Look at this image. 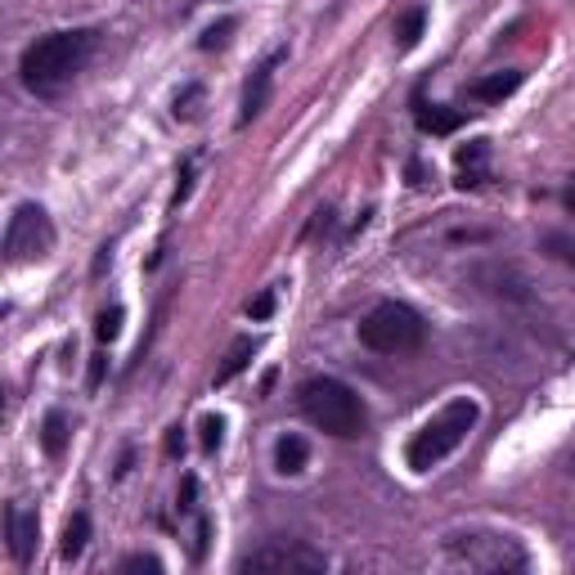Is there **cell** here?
Masks as SVG:
<instances>
[{
    "mask_svg": "<svg viewBox=\"0 0 575 575\" xmlns=\"http://www.w3.org/2000/svg\"><path fill=\"white\" fill-rule=\"evenodd\" d=\"M94 36L90 27H72V32H50V36H41L32 41L23 59H19V72H23V86L32 94H41V100H55V94L90 64L94 55Z\"/></svg>",
    "mask_w": 575,
    "mask_h": 575,
    "instance_id": "1",
    "label": "cell"
},
{
    "mask_svg": "<svg viewBox=\"0 0 575 575\" xmlns=\"http://www.w3.org/2000/svg\"><path fill=\"white\" fill-rule=\"evenodd\" d=\"M297 409L306 414V422H315L319 431H328L338 441H356L369 427L364 401L338 377H306L297 387Z\"/></svg>",
    "mask_w": 575,
    "mask_h": 575,
    "instance_id": "2",
    "label": "cell"
},
{
    "mask_svg": "<svg viewBox=\"0 0 575 575\" xmlns=\"http://www.w3.org/2000/svg\"><path fill=\"white\" fill-rule=\"evenodd\" d=\"M476 418H482V405H476L472 396L450 401L437 418L422 422V427H418V437L409 441V450H405L409 467H414V472H431L437 463H446V459H450V454L472 437Z\"/></svg>",
    "mask_w": 575,
    "mask_h": 575,
    "instance_id": "3",
    "label": "cell"
},
{
    "mask_svg": "<svg viewBox=\"0 0 575 575\" xmlns=\"http://www.w3.org/2000/svg\"><path fill=\"white\" fill-rule=\"evenodd\" d=\"M360 342L377 356H409L427 342V319L405 302H377L360 319Z\"/></svg>",
    "mask_w": 575,
    "mask_h": 575,
    "instance_id": "4",
    "label": "cell"
},
{
    "mask_svg": "<svg viewBox=\"0 0 575 575\" xmlns=\"http://www.w3.org/2000/svg\"><path fill=\"white\" fill-rule=\"evenodd\" d=\"M50 248H55V225H50V216H45V207L41 203H19L10 225H5V257L14 266H23V261L45 257Z\"/></svg>",
    "mask_w": 575,
    "mask_h": 575,
    "instance_id": "5",
    "label": "cell"
},
{
    "mask_svg": "<svg viewBox=\"0 0 575 575\" xmlns=\"http://www.w3.org/2000/svg\"><path fill=\"white\" fill-rule=\"evenodd\" d=\"M328 557L302 540H270L266 549L248 553L238 562V571H270V575H306V571H324Z\"/></svg>",
    "mask_w": 575,
    "mask_h": 575,
    "instance_id": "6",
    "label": "cell"
},
{
    "mask_svg": "<svg viewBox=\"0 0 575 575\" xmlns=\"http://www.w3.org/2000/svg\"><path fill=\"white\" fill-rule=\"evenodd\" d=\"M5 540H10V557L19 566H27L36 557V540H41V517L27 504H10L5 508Z\"/></svg>",
    "mask_w": 575,
    "mask_h": 575,
    "instance_id": "7",
    "label": "cell"
},
{
    "mask_svg": "<svg viewBox=\"0 0 575 575\" xmlns=\"http://www.w3.org/2000/svg\"><path fill=\"white\" fill-rule=\"evenodd\" d=\"M288 50H274L257 72H252V81H248V90H244V109H238V126H248L252 117H261V109H266V100H270V81H274V68H279V59H283Z\"/></svg>",
    "mask_w": 575,
    "mask_h": 575,
    "instance_id": "8",
    "label": "cell"
},
{
    "mask_svg": "<svg viewBox=\"0 0 575 575\" xmlns=\"http://www.w3.org/2000/svg\"><path fill=\"white\" fill-rule=\"evenodd\" d=\"M414 122H418L422 135H454L467 122V113L463 109H446V104H427L422 94H414Z\"/></svg>",
    "mask_w": 575,
    "mask_h": 575,
    "instance_id": "9",
    "label": "cell"
},
{
    "mask_svg": "<svg viewBox=\"0 0 575 575\" xmlns=\"http://www.w3.org/2000/svg\"><path fill=\"white\" fill-rule=\"evenodd\" d=\"M517 86H521V72H517V68H504V72H491V77H482V81H472V86H467V100H476V104H504Z\"/></svg>",
    "mask_w": 575,
    "mask_h": 575,
    "instance_id": "10",
    "label": "cell"
},
{
    "mask_svg": "<svg viewBox=\"0 0 575 575\" xmlns=\"http://www.w3.org/2000/svg\"><path fill=\"white\" fill-rule=\"evenodd\" d=\"M486 162H491V144L486 139H472V144H463L459 149V189H476L486 180Z\"/></svg>",
    "mask_w": 575,
    "mask_h": 575,
    "instance_id": "11",
    "label": "cell"
},
{
    "mask_svg": "<svg viewBox=\"0 0 575 575\" xmlns=\"http://www.w3.org/2000/svg\"><path fill=\"white\" fill-rule=\"evenodd\" d=\"M306 459H311V450H306V441L297 437V431H288V437L274 441V467H279L283 476L306 472Z\"/></svg>",
    "mask_w": 575,
    "mask_h": 575,
    "instance_id": "12",
    "label": "cell"
},
{
    "mask_svg": "<svg viewBox=\"0 0 575 575\" xmlns=\"http://www.w3.org/2000/svg\"><path fill=\"white\" fill-rule=\"evenodd\" d=\"M257 356V342L252 338H238L234 347H229V356H225V364L216 369V387H229V382L238 377V373H244L248 369V360Z\"/></svg>",
    "mask_w": 575,
    "mask_h": 575,
    "instance_id": "13",
    "label": "cell"
},
{
    "mask_svg": "<svg viewBox=\"0 0 575 575\" xmlns=\"http://www.w3.org/2000/svg\"><path fill=\"white\" fill-rule=\"evenodd\" d=\"M86 544H90V517H86V512H72L68 526H64V544H59L64 562H77V557L86 553Z\"/></svg>",
    "mask_w": 575,
    "mask_h": 575,
    "instance_id": "14",
    "label": "cell"
},
{
    "mask_svg": "<svg viewBox=\"0 0 575 575\" xmlns=\"http://www.w3.org/2000/svg\"><path fill=\"white\" fill-rule=\"evenodd\" d=\"M41 446H45V454H50V459H59V454H64V446H68V422H64V414H59V409L45 414Z\"/></svg>",
    "mask_w": 575,
    "mask_h": 575,
    "instance_id": "15",
    "label": "cell"
},
{
    "mask_svg": "<svg viewBox=\"0 0 575 575\" xmlns=\"http://www.w3.org/2000/svg\"><path fill=\"white\" fill-rule=\"evenodd\" d=\"M422 27H427V10L418 5V10H409V14L401 19V27H396V36H401V50H414V45L422 41Z\"/></svg>",
    "mask_w": 575,
    "mask_h": 575,
    "instance_id": "16",
    "label": "cell"
},
{
    "mask_svg": "<svg viewBox=\"0 0 575 575\" xmlns=\"http://www.w3.org/2000/svg\"><path fill=\"white\" fill-rule=\"evenodd\" d=\"M544 252H549V257H557L562 266H571V270H575V234H562V229L544 234Z\"/></svg>",
    "mask_w": 575,
    "mask_h": 575,
    "instance_id": "17",
    "label": "cell"
},
{
    "mask_svg": "<svg viewBox=\"0 0 575 575\" xmlns=\"http://www.w3.org/2000/svg\"><path fill=\"white\" fill-rule=\"evenodd\" d=\"M122 319H126V311H122V306H109V311H100V319H94V338H100V342H117Z\"/></svg>",
    "mask_w": 575,
    "mask_h": 575,
    "instance_id": "18",
    "label": "cell"
},
{
    "mask_svg": "<svg viewBox=\"0 0 575 575\" xmlns=\"http://www.w3.org/2000/svg\"><path fill=\"white\" fill-rule=\"evenodd\" d=\"M221 441H225V418H221V414H207V418H203V450L216 454Z\"/></svg>",
    "mask_w": 575,
    "mask_h": 575,
    "instance_id": "19",
    "label": "cell"
},
{
    "mask_svg": "<svg viewBox=\"0 0 575 575\" xmlns=\"http://www.w3.org/2000/svg\"><path fill=\"white\" fill-rule=\"evenodd\" d=\"M234 27H238V19H221V23H212V27L203 32V41H199V50H216V45H225Z\"/></svg>",
    "mask_w": 575,
    "mask_h": 575,
    "instance_id": "20",
    "label": "cell"
},
{
    "mask_svg": "<svg viewBox=\"0 0 575 575\" xmlns=\"http://www.w3.org/2000/svg\"><path fill=\"white\" fill-rule=\"evenodd\" d=\"M194 167H199L194 158H189V162L180 167V184H176V194H171V212H176V207L189 199V184H194Z\"/></svg>",
    "mask_w": 575,
    "mask_h": 575,
    "instance_id": "21",
    "label": "cell"
},
{
    "mask_svg": "<svg viewBox=\"0 0 575 575\" xmlns=\"http://www.w3.org/2000/svg\"><path fill=\"white\" fill-rule=\"evenodd\" d=\"M274 315V293H261L248 302V319H270Z\"/></svg>",
    "mask_w": 575,
    "mask_h": 575,
    "instance_id": "22",
    "label": "cell"
},
{
    "mask_svg": "<svg viewBox=\"0 0 575 575\" xmlns=\"http://www.w3.org/2000/svg\"><path fill=\"white\" fill-rule=\"evenodd\" d=\"M104 369H109V356L100 351V356L90 360V373H86V382H90V392H94V387H100V382H104Z\"/></svg>",
    "mask_w": 575,
    "mask_h": 575,
    "instance_id": "23",
    "label": "cell"
},
{
    "mask_svg": "<svg viewBox=\"0 0 575 575\" xmlns=\"http://www.w3.org/2000/svg\"><path fill=\"white\" fill-rule=\"evenodd\" d=\"M122 571H162V562H158V557H144V553H135V557H126V562H122Z\"/></svg>",
    "mask_w": 575,
    "mask_h": 575,
    "instance_id": "24",
    "label": "cell"
},
{
    "mask_svg": "<svg viewBox=\"0 0 575 575\" xmlns=\"http://www.w3.org/2000/svg\"><path fill=\"white\" fill-rule=\"evenodd\" d=\"M194 495H199V482H194V476H184V486H180V508L184 512L194 508Z\"/></svg>",
    "mask_w": 575,
    "mask_h": 575,
    "instance_id": "25",
    "label": "cell"
},
{
    "mask_svg": "<svg viewBox=\"0 0 575 575\" xmlns=\"http://www.w3.org/2000/svg\"><path fill=\"white\" fill-rule=\"evenodd\" d=\"M180 431H184V427H171V431H167V454H171V459L184 454V437H180Z\"/></svg>",
    "mask_w": 575,
    "mask_h": 575,
    "instance_id": "26",
    "label": "cell"
},
{
    "mask_svg": "<svg viewBox=\"0 0 575 575\" xmlns=\"http://www.w3.org/2000/svg\"><path fill=\"white\" fill-rule=\"evenodd\" d=\"M207 531H212L207 517H199V544H194V557H203V553H207Z\"/></svg>",
    "mask_w": 575,
    "mask_h": 575,
    "instance_id": "27",
    "label": "cell"
},
{
    "mask_svg": "<svg viewBox=\"0 0 575 575\" xmlns=\"http://www.w3.org/2000/svg\"><path fill=\"white\" fill-rule=\"evenodd\" d=\"M109 261H113V244H104V248H100V261H94V274H104V266H109Z\"/></svg>",
    "mask_w": 575,
    "mask_h": 575,
    "instance_id": "28",
    "label": "cell"
},
{
    "mask_svg": "<svg viewBox=\"0 0 575 575\" xmlns=\"http://www.w3.org/2000/svg\"><path fill=\"white\" fill-rule=\"evenodd\" d=\"M571 203H575V176H571Z\"/></svg>",
    "mask_w": 575,
    "mask_h": 575,
    "instance_id": "29",
    "label": "cell"
}]
</instances>
